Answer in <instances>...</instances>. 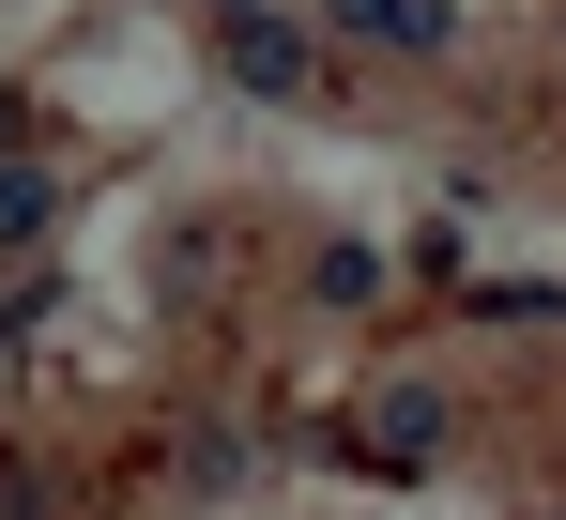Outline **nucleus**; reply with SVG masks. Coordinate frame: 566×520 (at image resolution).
<instances>
[{
    "label": "nucleus",
    "instance_id": "obj_1",
    "mask_svg": "<svg viewBox=\"0 0 566 520\" xmlns=\"http://www.w3.org/2000/svg\"><path fill=\"white\" fill-rule=\"evenodd\" d=\"M337 31H368V46H413V62H429L460 15H444V0H337Z\"/></svg>",
    "mask_w": 566,
    "mask_h": 520
},
{
    "label": "nucleus",
    "instance_id": "obj_2",
    "mask_svg": "<svg viewBox=\"0 0 566 520\" xmlns=\"http://www.w3.org/2000/svg\"><path fill=\"white\" fill-rule=\"evenodd\" d=\"M368 429H382V459H398V475H413V459H429V444H444V398H429V383H398V398H382Z\"/></svg>",
    "mask_w": 566,
    "mask_h": 520
},
{
    "label": "nucleus",
    "instance_id": "obj_3",
    "mask_svg": "<svg viewBox=\"0 0 566 520\" xmlns=\"http://www.w3.org/2000/svg\"><path fill=\"white\" fill-rule=\"evenodd\" d=\"M31 230H46V184H31V169H0V246H31Z\"/></svg>",
    "mask_w": 566,
    "mask_h": 520
}]
</instances>
